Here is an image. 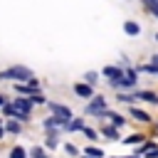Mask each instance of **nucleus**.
I'll return each instance as SVG.
<instances>
[{
    "label": "nucleus",
    "instance_id": "obj_6",
    "mask_svg": "<svg viewBox=\"0 0 158 158\" xmlns=\"http://www.w3.org/2000/svg\"><path fill=\"white\" fill-rule=\"evenodd\" d=\"M2 114H5V116H10V118H15V121H20V123L30 121V114H25V111L15 109L12 104H5V106H2Z\"/></svg>",
    "mask_w": 158,
    "mask_h": 158
},
{
    "label": "nucleus",
    "instance_id": "obj_15",
    "mask_svg": "<svg viewBox=\"0 0 158 158\" xmlns=\"http://www.w3.org/2000/svg\"><path fill=\"white\" fill-rule=\"evenodd\" d=\"M136 69H138V74H151V77H158V64H153V62H151V64H138Z\"/></svg>",
    "mask_w": 158,
    "mask_h": 158
},
{
    "label": "nucleus",
    "instance_id": "obj_4",
    "mask_svg": "<svg viewBox=\"0 0 158 158\" xmlns=\"http://www.w3.org/2000/svg\"><path fill=\"white\" fill-rule=\"evenodd\" d=\"M136 89H138V69L136 67H123L121 91H136Z\"/></svg>",
    "mask_w": 158,
    "mask_h": 158
},
{
    "label": "nucleus",
    "instance_id": "obj_30",
    "mask_svg": "<svg viewBox=\"0 0 158 158\" xmlns=\"http://www.w3.org/2000/svg\"><path fill=\"white\" fill-rule=\"evenodd\" d=\"M156 42H158V32H156Z\"/></svg>",
    "mask_w": 158,
    "mask_h": 158
},
{
    "label": "nucleus",
    "instance_id": "obj_9",
    "mask_svg": "<svg viewBox=\"0 0 158 158\" xmlns=\"http://www.w3.org/2000/svg\"><path fill=\"white\" fill-rule=\"evenodd\" d=\"M10 104H12L15 109H20V111H25V114H30V111H32V106H35L30 96H17V99H12Z\"/></svg>",
    "mask_w": 158,
    "mask_h": 158
},
{
    "label": "nucleus",
    "instance_id": "obj_17",
    "mask_svg": "<svg viewBox=\"0 0 158 158\" xmlns=\"http://www.w3.org/2000/svg\"><path fill=\"white\" fill-rule=\"evenodd\" d=\"M84 158H106V156H104L101 148H96V146H86V148H84Z\"/></svg>",
    "mask_w": 158,
    "mask_h": 158
},
{
    "label": "nucleus",
    "instance_id": "obj_18",
    "mask_svg": "<svg viewBox=\"0 0 158 158\" xmlns=\"http://www.w3.org/2000/svg\"><path fill=\"white\" fill-rule=\"evenodd\" d=\"M64 131H69V133H72V131H84V118H72V121L64 126Z\"/></svg>",
    "mask_w": 158,
    "mask_h": 158
},
{
    "label": "nucleus",
    "instance_id": "obj_1",
    "mask_svg": "<svg viewBox=\"0 0 158 158\" xmlns=\"http://www.w3.org/2000/svg\"><path fill=\"white\" fill-rule=\"evenodd\" d=\"M0 79H2V81H20V84H27V81L35 79V74H32V69H27V67H22V64H12V67H7V69L0 72Z\"/></svg>",
    "mask_w": 158,
    "mask_h": 158
},
{
    "label": "nucleus",
    "instance_id": "obj_14",
    "mask_svg": "<svg viewBox=\"0 0 158 158\" xmlns=\"http://www.w3.org/2000/svg\"><path fill=\"white\" fill-rule=\"evenodd\" d=\"M106 118H109V121H111V126H116V128H121V126L126 123V118H123L118 111H111V109L106 111Z\"/></svg>",
    "mask_w": 158,
    "mask_h": 158
},
{
    "label": "nucleus",
    "instance_id": "obj_24",
    "mask_svg": "<svg viewBox=\"0 0 158 158\" xmlns=\"http://www.w3.org/2000/svg\"><path fill=\"white\" fill-rule=\"evenodd\" d=\"M5 128H7L10 133H20V128H22V126H20V121H7V126H5Z\"/></svg>",
    "mask_w": 158,
    "mask_h": 158
},
{
    "label": "nucleus",
    "instance_id": "obj_27",
    "mask_svg": "<svg viewBox=\"0 0 158 158\" xmlns=\"http://www.w3.org/2000/svg\"><path fill=\"white\" fill-rule=\"evenodd\" d=\"M30 99H32V104H44V96L42 94H32Z\"/></svg>",
    "mask_w": 158,
    "mask_h": 158
},
{
    "label": "nucleus",
    "instance_id": "obj_10",
    "mask_svg": "<svg viewBox=\"0 0 158 158\" xmlns=\"http://www.w3.org/2000/svg\"><path fill=\"white\" fill-rule=\"evenodd\" d=\"M128 114H131V118H136V121H141V123H151V121H153L148 111H143V109H138V106H133V104H131Z\"/></svg>",
    "mask_w": 158,
    "mask_h": 158
},
{
    "label": "nucleus",
    "instance_id": "obj_22",
    "mask_svg": "<svg viewBox=\"0 0 158 158\" xmlns=\"http://www.w3.org/2000/svg\"><path fill=\"white\" fill-rule=\"evenodd\" d=\"M84 81H86V84H91V86H94V84H96V81H99V72H86V74H84Z\"/></svg>",
    "mask_w": 158,
    "mask_h": 158
},
{
    "label": "nucleus",
    "instance_id": "obj_7",
    "mask_svg": "<svg viewBox=\"0 0 158 158\" xmlns=\"http://www.w3.org/2000/svg\"><path fill=\"white\" fill-rule=\"evenodd\" d=\"M133 96H136V101H148V104H156V106H158V94H156V91L136 89V91H133Z\"/></svg>",
    "mask_w": 158,
    "mask_h": 158
},
{
    "label": "nucleus",
    "instance_id": "obj_19",
    "mask_svg": "<svg viewBox=\"0 0 158 158\" xmlns=\"http://www.w3.org/2000/svg\"><path fill=\"white\" fill-rule=\"evenodd\" d=\"M141 2H143V7H146V10L158 20V0H141Z\"/></svg>",
    "mask_w": 158,
    "mask_h": 158
},
{
    "label": "nucleus",
    "instance_id": "obj_2",
    "mask_svg": "<svg viewBox=\"0 0 158 158\" xmlns=\"http://www.w3.org/2000/svg\"><path fill=\"white\" fill-rule=\"evenodd\" d=\"M101 77L114 86V89H121V77H123V67L121 64H106L101 69Z\"/></svg>",
    "mask_w": 158,
    "mask_h": 158
},
{
    "label": "nucleus",
    "instance_id": "obj_13",
    "mask_svg": "<svg viewBox=\"0 0 158 158\" xmlns=\"http://www.w3.org/2000/svg\"><path fill=\"white\" fill-rule=\"evenodd\" d=\"M101 136L106 141H118V128L111 126V123H106V126H101Z\"/></svg>",
    "mask_w": 158,
    "mask_h": 158
},
{
    "label": "nucleus",
    "instance_id": "obj_5",
    "mask_svg": "<svg viewBox=\"0 0 158 158\" xmlns=\"http://www.w3.org/2000/svg\"><path fill=\"white\" fill-rule=\"evenodd\" d=\"M49 111H52V116L62 118V121H64V126L74 118V116H72V109H69V106H64V104H57V101H49Z\"/></svg>",
    "mask_w": 158,
    "mask_h": 158
},
{
    "label": "nucleus",
    "instance_id": "obj_31",
    "mask_svg": "<svg viewBox=\"0 0 158 158\" xmlns=\"http://www.w3.org/2000/svg\"><path fill=\"white\" fill-rule=\"evenodd\" d=\"M156 126H158V121H156Z\"/></svg>",
    "mask_w": 158,
    "mask_h": 158
},
{
    "label": "nucleus",
    "instance_id": "obj_28",
    "mask_svg": "<svg viewBox=\"0 0 158 158\" xmlns=\"http://www.w3.org/2000/svg\"><path fill=\"white\" fill-rule=\"evenodd\" d=\"M5 104H7V101H5V96L0 94V106H5Z\"/></svg>",
    "mask_w": 158,
    "mask_h": 158
},
{
    "label": "nucleus",
    "instance_id": "obj_25",
    "mask_svg": "<svg viewBox=\"0 0 158 158\" xmlns=\"http://www.w3.org/2000/svg\"><path fill=\"white\" fill-rule=\"evenodd\" d=\"M84 136H86L89 141H96V131H94V128H89V126H84Z\"/></svg>",
    "mask_w": 158,
    "mask_h": 158
},
{
    "label": "nucleus",
    "instance_id": "obj_11",
    "mask_svg": "<svg viewBox=\"0 0 158 158\" xmlns=\"http://www.w3.org/2000/svg\"><path fill=\"white\" fill-rule=\"evenodd\" d=\"M42 128H44V131H59V128H64V121L57 118V116H47V118L42 121Z\"/></svg>",
    "mask_w": 158,
    "mask_h": 158
},
{
    "label": "nucleus",
    "instance_id": "obj_23",
    "mask_svg": "<svg viewBox=\"0 0 158 158\" xmlns=\"http://www.w3.org/2000/svg\"><path fill=\"white\" fill-rule=\"evenodd\" d=\"M30 156H32V158H47V153H44V148H40V146H35V148H30Z\"/></svg>",
    "mask_w": 158,
    "mask_h": 158
},
{
    "label": "nucleus",
    "instance_id": "obj_8",
    "mask_svg": "<svg viewBox=\"0 0 158 158\" xmlns=\"http://www.w3.org/2000/svg\"><path fill=\"white\" fill-rule=\"evenodd\" d=\"M74 94L81 96V99H91V96H94V86L86 84V81H77V84H74Z\"/></svg>",
    "mask_w": 158,
    "mask_h": 158
},
{
    "label": "nucleus",
    "instance_id": "obj_16",
    "mask_svg": "<svg viewBox=\"0 0 158 158\" xmlns=\"http://www.w3.org/2000/svg\"><path fill=\"white\" fill-rule=\"evenodd\" d=\"M148 138L143 136V133H131L128 138H123V143H128V146H141V143H146Z\"/></svg>",
    "mask_w": 158,
    "mask_h": 158
},
{
    "label": "nucleus",
    "instance_id": "obj_12",
    "mask_svg": "<svg viewBox=\"0 0 158 158\" xmlns=\"http://www.w3.org/2000/svg\"><path fill=\"white\" fill-rule=\"evenodd\" d=\"M123 32H126L128 37H138V35H141V25H138L136 20H126V22H123Z\"/></svg>",
    "mask_w": 158,
    "mask_h": 158
},
{
    "label": "nucleus",
    "instance_id": "obj_20",
    "mask_svg": "<svg viewBox=\"0 0 158 158\" xmlns=\"http://www.w3.org/2000/svg\"><path fill=\"white\" fill-rule=\"evenodd\" d=\"M44 146H47V148H57V146H59V141H57V131H49V133H47Z\"/></svg>",
    "mask_w": 158,
    "mask_h": 158
},
{
    "label": "nucleus",
    "instance_id": "obj_3",
    "mask_svg": "<svg viewBox=\"0 0 158 158\" xmlns=\"http://www.w3.org/2000/svg\"><path fill=\"white\" fill-rule=\"evenodd\" d=\"M106 111H109V104L101 94H94L91 101L86 104V114L89 116H99V118H106Z\"/></svg>",
    "mask_w": 158,
    "mask_h": 158
},
{
    "label": "nucleus",
    "instance_id": "obj_29",
    "mask_svg": "<svg viewBox=\"0 0 158 158\" xmlns=\"http://www.w3.org/2000/svg\"><path fill=\"white\" fill-rule=\"evenodd\" d=\"M151 62H153V64H158V54H153V57H151Z\"/></svg>",
    "mask_w": 158,
    "mask_h": 158
},
{
    "label": "nucleus",
    "instance_id": "obj_21",
    "mask_svg": "<svg viewBox=\"0 0 158 158\" xmlns=\"http://www.w3.org/2000/svg\"><path fill=\"white\" fill-rule=\"evenodd\" d=\"M7 158H27V151H25L22 146H15V148L7 153Z\"/></svg>",
    "mask_w": 158,
    "mask_h": 158
},
{
    "label": "nucleus",
    "instance_id": "obj_26",
    "mask_svg": "<svg viewBox=\"0 0 158 158\" xmlns=\"http://www.w3.org/2000/svg\"><path fill=\"white\" fill-rule=\"evenodd\" d=\"M64 151H67L69 156H79V148H77V146H72V143H64Z\"/></svg>",
    "mask_w": 158,
    "mask_h": 158
}]
</instances>
